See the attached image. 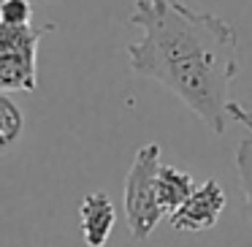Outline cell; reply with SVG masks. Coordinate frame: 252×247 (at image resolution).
<instances>
[{"instance_id": "cell-1", "label": "cell", "mask_w": 252, "mask_h": 247, "mask_svg": "<svg viewBox=\"0 0 252 247\" xmlns=\"http://www.w3.org/2000/svg\"><path fill=\"white\" fill-rule=\"evenodd\" d=\"M127 22L141 28V38L127 46L133 71L171 90L212 133H225L239 68L233 25L179 0H136Z\"/></svg>"}, {"instance_id": "cell-2", "label": "cell", "mask_w": 252, "mask_h": 247, "mask_svg": "<svg viewBox=\"0 0 252 247\" xmlns=\"http://www.w3.org/2000/svg\"><path fill=\"white\" fill-rule=\"evenodd\" d=\"M160 166V144H144L125 176V217L133 239H147L163 220V209L158 204Z\"/></svg>"}, {"instance_id": "cell-3", "label": "cell", "mask_w": 252, "mask_h": 247, "mask_svg": "<svg viewBox=\"0 0 252 247\" xmlns=\"http://www.w3.org/2000/svg\"><path fill=\"white\" fill-rule=\"evenodd\" d=\"M55 25H0V93L38 87V44Z\"/></svg>"}, {"instance_id": "cell-4", "label": "cell", "mask_w": 252, "mask_h": 247, "mask_svg": "<svg viewBox=\"0 0 252 247\" xmlns=\"http://www.w3.org/2000/svg\"><path fill=\"white\" fill-rule=\"evenodd\" d=\"M225 190L220 187L217 179H206L203 185H195V190L187 196V201L171 214V225L176 231H190V234H201L217 225L220 214L225 209Z\"/></svg>"}, {"instance_id": "cell-5", "label": "cell", "mask_w": 252, "mask_h": 247, "mask_svg": "<svg viewBox=\"0 0 252 247\" xmlns=\"http://www.w3.org/2000/svg\"><path fill=\"white\" fill-rule=\"evenodd\" d=\"M79 223L87 247H103L117 223V209L106 193H87L79 204Z\"/></svg>"}, {"instance_id": "cell-6", "label": "cell", "mask_w": 252, "mask_h": 247, "mask_svg": "<svg viewBox=\"0 0 252 247\" xmlns=\"http://www.w3.org/2000/svg\"><path fill=\"white\" fill-rule=\"evenodd\" d=\"M195 190V182L187 171L176 169V166H160L158 171V204L163 209V217H171L182 204L187 201V196Z\"/></svg>"}, {"instance_id": "cell-7", "label": "cell", "mask_w": 252, "mask_h": 247, "mask_svg": "<svg viewBox=\"0 0 252 247\" xmlns=\"http://www.w3.org/2000/svg\"><path fill=\"white\" fill-rule=\"evenodd\" d=\"M25 131V114L8 93H0V155H6L14 144L22 139Z\"/></svg>"}, {"instance_id": "cell-8", "label": "cell", "mask_w": 252, "mask_h": 247, "mask_svg": "<svg viewBox=\"0 0 252 247\" xmlns=\"http://www.w3.org/2000/svg\"><path fill=\"white\" fill-rule=\"evenodd\" d=\"M236 169H239V182L247 204V220L252 225V136L244 139L236 149Z\"/></svg>"}, {"instance_id": "cell-9", "label": "cell", "mask_w": 252, "mask_h": 247, "mask_svg": "<svg viewBox=\"0 0 252 247\" xmlns=\"http://www.w3.org/2000/svg\"><path fill=\"white\" fill-rule=\"evenodd\" d=\"M33 22V6L30 0H3L0 6V25H30Z\"/></svg>"}, {"instance_id": "cell-10", "label": "cell", "mask_w": 252, "mask_h": 247, "mask_svg": "<svg viewBox=\"0 0 252 247\" xmlns=\"http://www.w3.org/2000/svg\"><path fill=\"white\" fill-rule=\"evenodd\" d=\"M228 114H230V122H239V125H244L247 131L252 133V109H244V106H239V104L230 101Z\"/></svg>"}, {"instance_id": "cell-11", "label": "cell", "mask_w": 252, "mask_h": 247, "mask_svg": "<svg viewBox=\"0 0 252 247\" xmlns=\"http://www.w3.org/2000/svg\"><path fill=\"white\" fill-rule=\"evenodd\" d=\"M0 6H3V0H0Z\"/></svg>"}, {"instance_id": "cell-12", "label": "cell", "mask_w": 252, "mask_h": 247, "mask_svg": "<svg viewBox=\"0 0 252 247\" xmlns=\"http://www.w3.org/2000/svg\"><path fill=\"white\" fill-rule=\"evenodd\" d=\"M49 3H55V0H49Z\"/></svg>"}]
</instances>
